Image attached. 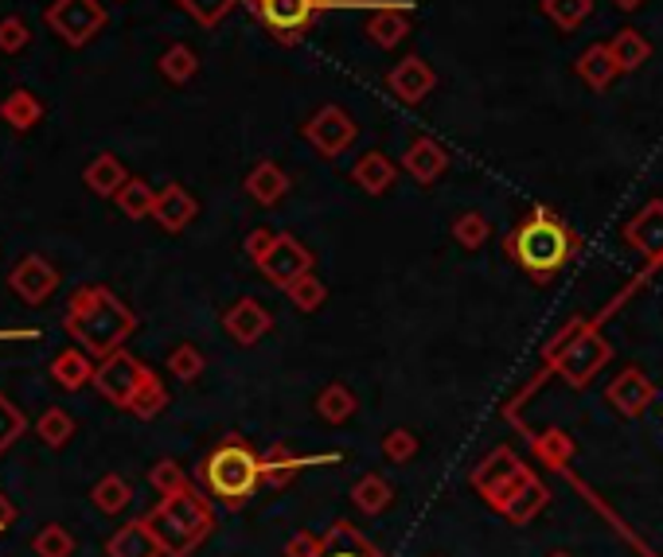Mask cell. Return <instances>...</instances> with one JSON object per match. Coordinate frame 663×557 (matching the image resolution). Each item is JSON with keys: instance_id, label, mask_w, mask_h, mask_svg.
I'll return each instance as SVG.
<instances>
[{"instance_id": "obj_1", "label": "cell", "mask_w": 663, "mask_h": 557, "mask_svg": "<svg viewBox=\"0 0 663 557\" xmlns=\"http://www.w3.org/2000/svg\"><path fill=\"white\" fill-rule=\"evenodd\" d=\"M63 327L86 355L106 359V355L122 351L125 339L137 332V317H133L130 305H125L113 288L83 285L71 293V300H66Z\"/></svg>"}, {"instance_id": "obj_2", "label": "cell", "mask_w": 663, "mask_h": 557, "mask_svg": "<svg viewBox=\"0 0 663 557\" xmlns=\"http://www.w3.org/2000/svg\"><path fill=\"white\" fill-rule=\"evenodd\" d=\"M94 391L102 394L106 401H113L118 409H130L133 418H140V421H152L157 413H164V406H169L164 382H160L140 359H133L130 351H113V355H106V359H98Z\"/></svg>"}, {"instance_id": "obj_3", "label": "cell", "mask_w": 663, "mask_h": 557, "mask_svg": "<svg viewBox=\"0 0 663 557\" xmlns=\"http://www.w3.org/2000/svg\"><path fill=\"white\" fill-rule=\"evenodd\" d=\"M507 250H512V258L519 261V265H524L535 281H547L574 258V250H578V238H574V231L562 223L558 214L535 211L512 231V238H507Z\"/></svg>"}, {"instance_id": "obj_4", "label": "cell", "mask_w": 663, "mask_h": 557, "mask_svg": "<svg viewBox=\"0 0 663 557\" xmlns=\"http://www.w3.org/2000/svg\"><path fill=\"white\" fill-rule=\"evenodd\" d=\"M149 527L160 539V546H164V554L187 557L207 534H211L216 515H211L204 495L187 487V492H176V495H169V499H160V507L149 515Z\"/></svg>"}, {"instance_id": "obj_5", "label": "cell", "mask_w": 663, "mask_h": 557, "mask_svg": "<svg viewBox=\"0 0 663 557\" xmlns=\"http://www.w3.org/2000/svg\"><path fill=\"white\" fill-rule=\"evenodd\" d=\"M199 480H204V487L216 495L219 503L238 507V503L250 499V495L258 492V483H262V456H254L243 441L231 437L204 460Z\"/></svg>"}, {"instance_id": "obj_6", "label": "cell", "mask_w": 663, "mask_h": 557, "mask_svg": "<svg viewBox=\"0 0 663 557\" xmlns=\"http://www.w3.org/2000/svg\"><path fill=\"white\" fill-rule=\"evenodd\" d=\"M278 44H300L328 0H243Z\"/></svg>"}, {"instance_id": "obj_7", "label": "cell", "mask_w": 663, "mask_h": 557, "mask_svg": "<svg viewBox=\"0 0 663 557\" xmlns=\"http://www.w3.org/2000/svg\"><path fill=\"white\" fill-rule=\"evenodd\" d=\"M44 24L66 47H86L106 28V9L98 0H51L44 12Z\"/></svg>"}, {"instance_id": "obj_8", "label": "cell", "mask_w": 663, "mask_h": 557, "mask_svg": "<svg viewBox=\"0 0 663 557\" xmlns=\"http://www.w3.org/2000/svg\"><path fill=\"white\" fill-rule=\"evenodd\" d=\"M609 355L613 351H609V344L598 332L574 324V332L566 335V347H562V355H558V371L570 386H586V382L609 362Z\"/></svg>"}, {"instance_id": "obj_9", "label": "cell", "mask_w": 663, "mask_h": 557, "mask_svg": "<svg viewBox=\"0 0 663 557\" xmlns=\"http://www.w3.org/2000/svg\"><path fill=\"white\" fill-rule=\"evenodd\" d=\"M355 133L359 129H355L352 113H344L340 106H324V110L312 113L309 125H305V140H309L324 160L344 157V152L355 145Z\"/></svg>"}, {"instance_id": "obj_10", "label": "cell", "mask_w": 663, "mask_h": 557, "mask_svg": "<svg viewBox=\"0 0 663 557\" xmlns=\"http://www.w3.org/2000/svg\"><path fill=\"white\" fill-rule=\"evenodd\" d=\"M258 270H262V277L270 281V285L278 288H290L297 277H305V273H312V250H305L293 234H278L273 238V246L262 253V258L254 261Z\"/></svg>"}, {"instance_id": "obj_11", "label": "cell", "mask_w": 663, "mask_h": 557, "mask_svg": "<svg viewBox=\"0 0 663 557\" xmlns=\"http://www.w3.org/2000/svg\"><path fill=\"white\" fill-rule=\"evenodd\" d=\"M9 288L24 300V305H44V300H51V293L59 288V270L44 258V253H24V258L12 265Z\"/></svg>"}, {"instance_id": "obj_12", "label": "cell", "mask_w": 663, "mask_h": 557, "mask_svg": "<svg viewBox=\"0 0 663 557\" xmlns=\"http://www.w3.org/2000/svg\"><path fill=\"white\" fill-rule=\"evenodd\" d=\"M527 468L519 465V460H515L512 453H507V448H495L492 456H488L484 465L477 468V472H472V483H477V492L480 495H488V499L495 503V507H500V503L507 499V495H515V487H519V483L527 480Z\"/></svg>"}, {"instance_id": "obj_13", "label": "cell", "mask_w": 663, "mask_h": 557, "mask_svg": "<svg viewBox=\"0 0 663 557\" xmlns=\"http://www.w3.org/2000/svg\"><path fill=\"white\" fill-rule=\"evenodd\" d=\"M270 327H273V317L254 297L234 300V305L223 312V332L231 335L238 347H254Z\"/></svg>"}, {"instance_id": "obj_14", "label": "cell", "mask_w": 663, "mask_h": 557, "mask_svg": "<svg viewBox=\"0 0 663 557\" xmlns=\"http://www.w3.org/2000/svg\"><path fill=\"white\" fill-rule=\"evenodd\" d=\"M433 86H438V75H433V66L421 55L402 59V63H394L391 75H386V90L406 106H418Z\"/></svg>"}, {"instance_id": "obj_15", "label": "cell", "mask_w": 663, "mask_h": 557, "mask_svg": "<svg viewBox=\"0 0 663 557\" xmlns=\"http://www.w3.org/2000/svg\"><path fill=\"white\" fill-rule=\"evenodd\" d=\"M652 382L644 379V371H636V367H628L625 374H617V379L609 382V406L617 409V413H625V418H640V413H648V406H652Z\"/></svg>"}, {"instance_id": "obj_16", "label": "cell", "mask_w": 663, "mask_h": 557, "mask_svg": "<svg viewBox=\"0 0 663 557\" xmlns=\"http://www.w3.org/2000/svg\"><path fill=\"white\" fill-rule=\"evenodd\" d=\"M196 214H199V203H196V196H192L187 187L169 184V187H160V191H157V207H152V219H157V223L164 226L169 234L187 231Z\"/></svg>"}, {"instance_id": "obj_17", "label": "cell", "mask_w": 663, "mask_h": 557, "mask_svg": "<svg viewBox=\"0 0 663 557\" xmlns=\"http://www.w3.org/2000/svg\"><path fill=\"white\" fill-rule=\"evenodd\" d=\"M106 554L110 557H160L164 546H160V539L152 534L149 519H133V522H125L122 530H113L110 542H106Z\"/></svg>"}, {"instance_id": "obj_18", "label": "cell", "mask_w": 663, "mask_h": 557, "mask_svg": "<svg viewBox=\"0 0 663 557\" xmlns=\"http://www.w3.org/2000/svg\"><path fill=\"white\" fill-rule=\"evenodd\" d=\"M51 379L63 386V391H83V386H94V371H98V362H94V355H86L83 347H63V351L51 359Z\"/></svg>"}, {"instance_id": "obj_19", "label": "cell", "mask_w": 663, "mask_h": 557, "mask_svg": "<svg viewBox=\"0 0 663 557\" xmlns=\"http://www.w3.org/2000/svg\"><path fill=\"white\" fill-rule=\"evenodd\" d=\"M402 168H406L418 184H433V180H441V172L449 168V157L433 137H418V140H410V149L402 157Z\"/></svg>"}, {"instance_id": "obj_20", "label": "cell", "mask_w": 663, "mask_h": 557, "mask_svg": "<svg viewBox=\"0 0 663 557\" xmlns=\"http://www.w3.org/2000/svg\"><path fill=\"white\" fill-rule=\"evenodd\" d=\"M625 238L644 258H663V203H648L644 211L636 214L633 223L625 226Z\"/></svg>"}, {"instance_id": "obj_21", "label": "cell", "mask_w": 663, "mask_h": 557, "mask_svg": "<svg viewBox=\"0 0 663 557\" xmlns=\"http://www.w3.org/2000/svg\"><path fill=\"white\" fill-rule=\"evenodd\" d=\"M246 196L262 207L281 203V199L290 196V176H285L273 160H262V164H254L250 176H246Z\"/></svg>"}, {"instance_id": "obj_22", "label": "cell", "mask_w": 663, "mask_h": 557, "mask_svg": "<svg viewBox=\"0 0 663 557\" xmlns=\"http://www.w3.org/2000/svg\"><path fill=\"white\" fill-rule=\"evenodd\" d=\"M130 180V172H125V164L113 152H98V157L86 164L83 172V184L90 187L94 196H102V199H113L118 191H122V184Z\"/></svg>"}, {"instance_id": "obj_23", "label": "cell", "mask_w": 663, "mask_h": 557, "mask_svg": "<svg viewBox=\"0 0 663 557\" xmlns=\"http://www.w3.org/2000/svg\"><path fill=\"white\" fill-rule=\"evenodd\" d=\"M367 39L379 47H394L406 39V32H410V20H406V9L402 4H379V9H371V16H367Z\"/></svg>"}, {"instance_id": "obj_24", "label": "cell", "mask_w": 663, "mask_h": 557, "mask_svg": "<svg viewBox=\"0 0 663 557\" xmlns=\"http://www.w3.org/2000/svg\"><path fill=\"white\" fill-rule=\"evenodd\" d=\"M394 176H398V168H394L379 149L364 152V157L355 160V168H352V180L364 187L367 196H383V191H391Z\"/></svg>"}, {"instance_id": "obj_25", "label": "cell", "mask_w": 663, "mask_h": 557, "mask_svg": "<svg viewBox=\"0 0 663 557\" xmlns=\"http://www.w3.org/2000/svg\"><path fill=\"white\" fill-rule=\"evenodd\" d=\"M578 75L589 90H609V86H613V78L621 75V66H617V59H613V51H609V44H593L581 51Z\"/></svg>"}, {"instance_id": "obj_26", "label": "cell", "mask_w": 663, "mask_h": 557, "mask_svg": "<svg viewBox=\"0 0 663 557\" xmlns=\"http://www.w3.org/2000/svg\"><path fill=\"white\" fill-rule=\"evenodd\" d=\"M542 507H547V487H542L535 475H527V480L515 487V495H507V499L500 503L504 519L507 522H519V527H524V522H531L535 515L542 511Z\"/></svg>"}, {"instance_id": "obj_27", "label": "cell", "mask_w": 663, "mask_h": 557, "mask_svg": "<svg viewBox=\"0 0 663 557\" xmlns=\"http://www.w3.org/2000/svg\"><path fill=\"white\" fill-rule=\"evenodd\" d=\"M39 117H44V102H39L32 90L20 86V90L4 94V102H0V121H4V125H12L16 133H28Z\"/></svg>"}, {"instance_id": "obj_28", "label": "cell", "mask_w": 663, "mask_h": 557, "mask_svg": "<svg viewBox=\"0 0 663 557\" xmlns=\"http://www.w3.org/2000/svg\"><path fill=\"white\" fill-rule=\"evenodd\" d=\"M90 503L98 507L102 515H122L125 507L133 503V487H130V480L125 475H118V472H110V475H102V480L94 483L90 487Z\"/></svg>"}, {"instance_id": "obj_29", "label": "cell", "mask_w": 663, "mask_h": 557, "mask_svg": "<svg viewBox=\"0 0 663 557\" xmlns=\"http://www.w3.org/2000/svg\"><path fill=\"white\" fill-rule=\"evenodd\" d=\"M609 51H613L621 71H640L648 63V55H652V44L636 28H621L617 36L609 39Z\"/></svg>"}, {"instance_id": "obj_30", "label": "cell", "mask_w": 663, "mask_h": 557, "mask_svg": "<svg viewBox=\"0 0 663 557\" xmlns=\"http://www.w3.org/2000/svg\"><path fill=\"white\" fill-rule=\"evenodd\" d=\"M113 203H118V211L125 214V219H152V207H157V191H152L145 180H125L122 184V191L113 196Z\"/></svg>"}, {"instance_id": "obj_31", "label": "cell", "mask_w": 663, "mask_h": 557, "mask_svg": "<svg viewBox=\"0 0 663 557\" xmlns=\"http://www.w3.org/2000/svg\"><path fill=\"white\" fill-rule=\"evenodd\" d=\"M355 406H359V398L347 391L344 382H332V386H324V391H320V398H317V413L328 421V425H344V421L355 413Z\"/></svg>"}, {"instance_id": "obj_32", "label": "cell", "mask_w": 663, "mask_h": 557, "mask_svg": "<svg viewBox=\"0 0 663 557\" xmlns=\"http://www.w3.org/2000/svg\"><path fill=\"white\" fill-rule=\"evenodd\" d=\"M160 75L169 78V83H176V86H184V83H192L196 78V71H199V55L192 51L187 44H172L164 55H160Z\"/></svg>"}, {"instance_id": "obj_33", "label": "cell", "mask_w": 663, "mask_h": 557, "mask_svg": "<svg viewBox=\"0 0 663 557\" xmlns=\"http://www.w3.org/2000/svg\"><path fill=\"white\" fill-rule=\"evenodd\" d=\"M36 437L44 441L47 448H63L66 441L75 437V418H71L66 409H59V406L44 409V413H39V421H36Z\"/></svg>"}, {"instance_id": "obj_34", "label": "cell", "mask_w": 663, "mask_h": 557, "mask_svg": "<svg viewBox=\"0 0 663 557\" xmlns=\"http://www.w3.org/2000/svg\"><path fill=\"white\" fill-rule=\"evenodd\" d=\"M352 499H355V507H359L364 515H379V511H386V507H391L394 492H391V483L379 480V475L371 472V475H364V480L352 487Z\"/></svg>"}, {"instance_id": "obj_35", "label": "cell", "mask_w": 663, "mask_h": 557, "mask_svg": "<svg viewBox=\"0 0 663 557\" xmlns=\"http://www.w3.org/2000/svg\"><path fill=\"white\" fill-rule=\"evenodd\" d=\"M285 297H290V305L297 308V312H317L320 305L328 300V288H324V281L317 277V273H305V277H297L293 281L290 288H285Z\"/></svg>"}, {"instance_id": "obj_36", "label": "cell", "mask_w": 663, "mask_h": 557, "mask_svg": "<svg viewBox=\"0 0 663 557\" xmlns=\"http://www.w3.org/2000/svg\"><path fill=\"white\" fill-rule=\"evenodd\" d=\"M32 554L36 557H71L75 554V539H71V530L66 527L47 522L44 530H36V539H32Z\"/></svg>"}, {"instance_id": "obj_37", "label": "cell", "mask_w": 663, "mask_h": 557, "mask_svg": "<svg viewBox=\"0 0 663 557\" xmlns=\"http://www.w3.org/2000/svg\"><path fill=\"white\" fill-rule=\"evenodd\" d=\"M542 12H547L562 32H574L581 28L586 16L593 12V0H542Z\"/></svg>"}, {"instance_id": "obj_38", "label": "cell", "mask_w": 663, "mask_h": 557, "mask_svg": "<svg viewBox=\"0 0 663 557\" xmlns=\"http://www.w3.org/2000/svg\"><path fill=\"white\" fill-rule=\"evenodd\" d=\"M28 433V418H24V409L9 398V394H0V453H9L20 437Z\"/></svg>"}, {"instance_id": "obj_39", "label": "cell", "mask_w": 663, "mask_h": 557, "mask_svg": "<svg viewBox=\"0 0 663 557\" xmlns=\"http://www.w3.org/2000/svg\"><path fill=\"white\" fill-rule=\"evenodd\" d=\"M488 234H492V226H488V219L480 211H465L453 223V238H457V246H465V250H480L488 242Z\"/></svg>"}, {"instance_id": "obj_40", "label": "cell", "mask_w": 663, "mask_h": 557, "mask_svg": "<svg viewBox=\"0 0 663 557\" xmlns=\"http://www.w3.org/2000/svg\"><path fill=\"white\" fill-rule=\"evenodd\" d=\"M204 367H207V359H204V351H199L196 344L172 347V355H169V374H176L180 382H196L199 374H204Z\"/></svg>"}, {"instance_id": "obj_41", "label": "cell", "mask_w": 663, "mask_h": 557, "mask_svg": "<svg viewBox=\"0 0 663 557\" xmlns=\"http://www.w3.org/2000/svg\"><path fill=\"white\" fill-rule=\"evenodd\" d=\"M176 4L187 12V16L196 20V24L216 28V24H223V20L231 16V9L238 4V0H176Z\"/></svg>"}, {"instance_id": "obj_42", "label": "cell", "mask_w": 663, "mask_h": 557, "mask_svg": "<svg viewBox=\"0 0 663 557\" xmlns=\"http://www.w3.org/2000/svg\"><path fill=\"white\" fill-rule=\"evenodd\" d=\"M149 483L160 492V499H169V495L187 492V487H192V480H187L184 468H180L176 460H157L152 472H149Z\"/></svg>"}, {"instance_id": "obj_43", "label": "cell", "mask_w": 663, "mask_h": 557, "mask_svg": "<svg viewBox=\"0 0 663 557\" xmlns=\"http://www.w3.org/2000/svg\"><path fill=\"white\" fill-rule=\"evenodd\" d=\"M32 44V28L24 16H4L0 20V51L4 55H20Z\"/></svg>"}, {"instance_id": "obj_44", "label": "cell", "mask_w": 663, "mask_h": 557, "mask_svg": "<svg viewBox=\"0 0 663 557\" xmlns=\"http://www.w3.org/2000/svg\"><path fill=\"white\" fill-rule=\"evenodd\" d=\"M383 456L391 465H410L414 456H418V437H414L410 429H391L383 437Z\"/></svg>"}, {"instance_id": "obj_45", "label": "cell", "mask_w": 663, "mask_h": 557, "mask_svg": "<svg viewBox=\"0 0 663 557\" xmlns=\"http://www.w3.org/2000/svg\"><path fill=\"white\" fill-rule=\"evenodd\" d=\"M539 456L547 465L562 468L566 465V456H570V441L562 437V433H547V437H539Z\"/></svg>"}, {"instance_id": "obj_46", "label": "cell", "mask_w": 663, "mask_h": 557, "mask_svg": "<svg viewBox=\"0 0 663 557\" xmlns=\"http://www.w3.org/2000/svg\"><path fill=\"white\" fill-rule=\"evenodd\" d=\"M273 238H278V234H273V231H266V226H258V231H250V234H246V242H243V246H246V253H250V261H258V258H262V253L273 246Z\"/></svg>"}, {"instance_id": "obj_47", "label": "cell", "mask_w": 663, "mask_h": 557, "mask_svg": "<svg viewBox=\"0 0 663 557\" xmlns=\"http://www.w3.org/2000/svg\"><path fill=\"white\" fill-rule=\"evenodd\" d=\"M285 557H320L317 534H297V539H290V546H285Z\"/></svg>"}, {"instance_id": "obj_48", "label": "cell", "mask_w": 663, "mask_h": 557, "mask_svg": "<svg viewBox=\"0 0 663 557\" xmlns=\"http://www.w3.org/2000/svg\"><path fill=\"white\" fill-rule=\"evenodd\" d=\"M12 522H16V507H12V503L0 495V534H9Z\"/></svg>"}, {"instance_id": "obj_49", "label": "cell", "mask_w": 663, "mask_h": 557, "mask_svg": "<svg viewBox=\"0 0 663 557\" xmlns=\"http://www.w3.org/2000/svg\"><path fill=\"white\" fill-rule=\"evenodd\" d=\"M320 557H367L364 549H328V554H320Z\"/></svg>"}, {"instance_id": "obj_50", "label": "cell", "mask_w": 663, "mask_h": 557, "mask_svg": "<svg viewBox=\"0 0 663 557\" xmlns=\"http://www.w3.org/2000/svg\"><path fill=\"white\" fill-rule=\"evenodd\" d=\"M613 4H617L621 12H636L640 4H644V0H613Z\"/></svg>"}, {"instance_id": "obj_51", "label": "cell", "mask_w": 663, "mask_h": 557, "mask_svg": "<svg viewBox=\"0 0 663 557\" xmlns=\"http://www.w3.org/2000/svg\"><path fill=\"white\" fill-rule=\"evenodd\" d=\"M551 557H570V554H551Z\"/></svg>"}]
</instances>
